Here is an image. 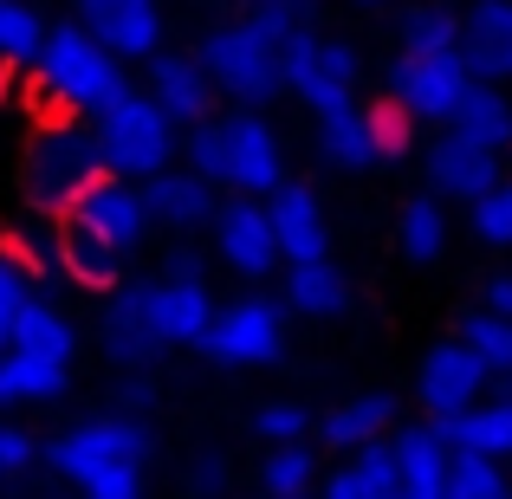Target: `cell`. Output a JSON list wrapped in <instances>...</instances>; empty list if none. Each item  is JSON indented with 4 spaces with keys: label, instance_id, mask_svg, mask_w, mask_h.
<instances>
[{
    "label": "cell",
    "instance_id": "d4e9b609",
    "mask_svg": "<svg viewBox=\"0 0 512 499\" xmlns=\"http://www.w3.org/2000/svg\"><path fill=\"white\" fill-rule=\"evenodd\" d=\"M7 350H26V357H46V363H72L78 357V325L46 299H26L7 325Z\"/></svg>",
    "mask_w": 512,
    "mask_h": 499
},
{
    "label": "cell",
    "instance_id": "7bdbcfd3",
    "mask_svg": "<svg viewBox=\"0 0 512 499\" xmlns=\"http://www.w3.org/2000/svg\"><path fill=\"white\" fill-rule=\"evenodd\" d=\"M188 493L195 499H221L227 493V461L221 454H201V461L188 467Z\"/></svg>",
    "mask_w": 512,
    "mask_h": 499
},
{
    "label": "cell",
    "instance_id": "9a60e30c",
    "mask_svg": "<svg viewBox=\"0 0 512 499\" xmlns=\"http://www.w3.org/2000/svg\"><path fill=\"white\" fill-rule=\"evenodd\" d=\"M78 227H91V234L104 240V247H117L130 260V253L150 240V208H143V188L124 182V175H98V188H85V201L72 208Z\"/></svg>",
    "mask_w": 512,
    "mask_h": 499
},
{
    "label": "cell",
    "instance_id": "74e56055",
    "mask_svg": "<svg viewBox=\"0 0 512 499\" xmlns=\"http://www.w3.org/2000/svg\"><path fill=\"white\" fill-rule=\"evenodd\" d=\"M448 499H512V474L500 461H480V454H454Z\"/></svg>",
    "mask_w": 512,
    "mask_h": 499
},
{
    "label": "cell",
    "instance_id": "ab89813d",
    "mask_svg": "<svg viewBox=\"0 0 512 499\" xmlns=\"http://www.w3.org/2000/svg\"><path fill=\"white\" fill-rule=\"evenodd\" d=\"M182 169H195L201 182L221 188V117H208V124H188L182 130V156H175Z\"/></svg>",
    "mask_w": 512,
    "mask_h": 499
},
{
    "label": "cell",
    "instance_id": "e0dca14e",
    "mask_svg": "<svg viewBox=\"0 0 512 499\" xmlns=\"http://www.w3.org/2000/svg\"><path fill=\"white\" fill-rule=\"evenodd\" d=\"M143 318H150L156 344H201V331H208L214 318V292L208 279H143Z\"/></svg>",
    "mask_w": 512,
    "mask_h": 499
},
{
    "label": "cell",
    "instance_id": "816d5d0a",
    "mask_svg": "<svg viewBox=\"0 0 512 499\" xmlns=\"http://www.w3.org/2000/svg\"><path fill=\"white\" fill-rule=\"evenodd\" d=\"M0 480H7V474H0Z\"/></svg>",
    "mask_w": 512,
    "mask_h": 499
},
{
    "label": "cell",
    "instance_id": "484cf974",
    "mask_svg": "<svg viewBox=\"0 0 512 499\" xmlns=\"http://www.w3.org/2000/svg\"><path fill=\"white\" fill-rule=\"evenodd\" d=\"M448 130H461V137H474L480 150L493 156H512V91L506 85H467L461 104H454Z\"/></svg>",
    "mask_w": 512,
    "mask_h": 499
},
{
    "label": "cell",
    "instance_id": "8992f818",
    "mask_svg": "<svg viewBox=\"0 0 512 499\" xmlns=\"http://www.w3.org/2000/svg\"><path fill=\"white\" fill-rule=\"evenodd\" d=\"M279 78H286V91L312 117H331V111H350V104H357L363 52L350 46V39L318 33V26H292L286 52H279Z\"/></svg>",
    "mask_w": 512,
    "mask_h": 499
},
{
    "label": "cell",
    "instance_id": "c3c4849f",
    "mask_svg": "<svg viewBox=\"0 0 512 499\" xmlns=\"http://www.w3.org/2000/svg\"><path fill=\"white\" fill-rule=\"evenodd\" d=\"M357 13H383V7H396V0H350Z\"/></svg>",
    "mask_w": 512,
    "mask_h": 499
},
{
    "label": "cell",
    "instance_id": "4dcf8cb0",
    "mask_svg": "<svg viewBox=\"0 0 512 499\" xmlns=\"http://www.w3.org/2000/svg\"><path fill=\"white\" fill-rule=\"evenodd\" d=\"M454 39H461V7H448V0H409L396 13L402 52H454Z\"/></svg>",
    "mask_w": 512,
    "mask_h": 499
},
{
    "label": "cell",
    "instance_id": "7c38bea8",
    "mask_svg": "<svg viewBox=\"0 0 512 499\" xmlns=\"http://www.w3.org/2000/svg\"><path fill=\"white\" fill-rule=\"evenodd\" d=\"M422 175H428V195H435V201H461V208H467V201H480L506 175V156L480 150L474 137H461V130L441 124L435 137L422 143Z\"/></svg>",
    "mask_w": 512,
    "mask_h": 499
},
{
    "label": "cell",
    "instance_id": "7dc6e473",
    "mask_svg": "<svg viewBox=\"0 0 512 499\" xmlns=\"http://www.w3.org/2000/svg\"><path fill=\"white\" fill-rule=\"evenodd\" d=\"M312 499H357V493H350V480H344V467H338L331 480H318V493H312Z\"/></svg>",
    "mask_w": 512,
    "mask_h": 499
},
{
    "label": "cell",
    "instance_id": "44dd1931",
    "mask_svg": "<svg viewBox=\"0 0 512 499\" xmlns=\"http://www.w3.org/2000/svg\"><path fill=\"white\" fill-rule=\"evenodd\" d=\"M389 461H396V487H402V499H448L454 448L441 441L435 422L389 428Z\"/></svg>",
    "mask_w": 512,
    "mask_h": 499
},
{
    "label": "cell",
    "instance_id": "8fae6325",
    "mask_svg": "<svg viewBox=\"0 0 512 499\" xmlns=\"http://www.w3.org/2000/svg\"><path fill=\"white\" fill-rule=\"evenodd\" d=\"M487 383H493L487 363H480L461 337H441V344L422 357V370H415V402H422V415L441 428L461 409H474V402L487 396Z\"/></svg>",
    "mask_w": 512,
    "mask_h": 499
},
{
    "label": "cell",
    "instance_id": "836d02e7",
    "mask_svg": "<svg viewBox=\"0 0 512 499\" xmlns=\"http://www.w3.org/2000/svg\"><path fill=\"white\" fill-rule=\"evenodd\" d=\"M461 337L467 350H474L480 363H487V376L500 383V376H512V318H500V312H487V305H474V312L461 318Z\"/></svg>",
    "mask_w": 512,
    "mask_h": 499
},
{
    "label": "cell",
    "instance_id": "ba28073f",
    "mask_svg": "<svg viewBox=\"0 0 512 499\" xmlns=\"http://www.w3.org/2000/svg\"><path fill=\"white\" fill-rule=\"evenodd\" d=\"M286 182V143L266 124V111H227L221 117V195L266 201Z\"/></svg>",
    "mask_w": 512,
    "mask_h": 499
},
{
    "label": "cell",
    "instance_id": "d590c367",
    "mask_svg": "<svg viewBox=\"0 0 512 499\" xmlns=\"http://www.w3.org/2000/svg\"><path fill=\"white\" fill-rule=\"evenodd\" d=\"M467 227H474V240L487 253H512V169L480 201H467Z\"/></svg>",
    "mask_w": 512,
    "mask_h": 499
},
{
    "label": "cell",
    "instance_id": "4316f807",
    "mask_svg": "<svg viewBox=\"0 0 512 499\" xmlns=\"http://www.w3.org/2000/svg\"><path fill=\"white\" fill-rule=\"evenodd\" d=\"M279 292H286V312H299V318H338L350 312V279L338 273L331 260H305V266H279Z\"/></svg>",
    "mask_w": 512,
    "mask_h": 499
},
{
    "label": "cell",
    "instance_id": "83f0119b",
    "mask_svg": "<svg viewBox=\"0 0 512 499\" xmlns=\"http://www.w3.org/2000/svg\"><path fill=\"white\" fill-rule=\"evenodd\" d=\"M72 383V363H46L26 350H0V409H26V402H59Z\"/></svg>",
    "mask_w": 512,
    "mask_h": 499
},
{
    "label": "cell",
    "instance_id": "7a4b0ae2",
    "mask_svg": "<svg viewBox=\"0 0 512 499\" xmlns=\"http://www.w3.org/2000/svg\"><path fill=\"white\" fill-rule=\"evenodd\" d=\"M26 85H33V104L46 117H98L130 91V78L117 52H104L78 20H65L46 26V46L26 65Z\"/></svg>",
    "mask_w": 512,
    "mask_h": 499
},
{
    "label": "cell",
    "instance_id": "1f68e13d",
    "mask_svg": "<svg viewBox=\"0 0 512 499\" xmlns=\"http://www.w3.org/2000/svg\"><path fill=\"white\" fill-rule=\"evenodd\" d=\"M260 493H266V499L318 493V448H305V441H279V448H266V461H260Z\"/></svg>",
    "mask_w": 512,
    "mask_h": 499
},
{
    "label": "cell",
    "instance_id": "ee69618b",
    "mask_svg": "<svg viewBox=\"0 0 512 499\" xmlns=\"http://www.w3.org/2000/svg\"><path fill=\"white\" fill-rule=\"evenodd\" d=\"M39 454V441L26 435V428H13V422H0V474H20L26 461Z\"/></svg>",
    "mask_w": 512,
    "mask_h": 499
},
{
    "label": "cell",
    "instance_id": "60d3db41",
    "mask_svg": "<svg viewBox=\"0 0 512 499\" xmlns=\"http://www.w3.org/2000/svg\"><path fill=\"white\" fill-rule=\"evenodd\" d=\"M13 260H33V266H59V221H26V227H13Z\"/></svg>",
    "mask_w": 512,
    "mask_h": 499
},
{
    "label": "cell",
    "instance_id": "d6986e66",
    "mask_svg": "<svg viewBox=\"0 0 512 499\" xmlns=\"http://www.w3.org/2000/svg\"><path fill=\"white\" fill-rule=\"evenodd\" d=\"M441 441L454 454H480V461L512 467V376L487 383V396L474 409H461L454 422H441Z\"/></svg>",
    "mask_w": 512,
    "mask_h": 499
},
{
    "label": "cell",
    "instance_id": "f35d334b",
    "mask_svg": "<svg viewBox=\"0 0 512 499\" xmlns=\"http://www.w3.org/2000/svg\"><path fill=\"white\" fill-rule=\"evenodd\" d=\"M253 435H260L266 448H279V441H305V435H312V409L292 402V396H279V402H266V409L253 415Z\"/></svg>",
    "mask_w": 512,
    "mask_h": 499
},
{
    "label": "cell",
    "instance_id": "f6af8a7d",
    "mask_svg": "<svg viewBox=\"0 0 512 499\" xmlns=\"http://www.w3.org/2000/svg\"><path fill=\"white\" fill-rule=\"evenodd\" d=\"M117 402H124V415H137V409H150V402H156V389H150V376H143V370H130V376H124V389H117Z\"/></svg>",
    "mask_w": 512,
    "mask_h": 499
},
{
    "label": "cell",
    "instance_id": "2e32d148",
    "mask_svg": "<svg viewBox=\"0 0 512 499\" xmlns=\"http://www.w3.org/2000/svg\"><path fill=\"white\" fill-rule=\"evenodd\" d=\"M454 52L474 85H512V0H467Z\"/></svg>",
    "mask_w": 512,
    "mask_h": 499
},
{
    "label": "cell",
    "instance_id": "f907efd6",
    "mask_svg": "<svg viewBox=\"0 0 512 499\" xmlns=\"http://www.w3.org/2000/svg\"><path fill=\"white\" fill-rule=\"evenodd\" d=\"M299 499H312V493H299Z\"/></svg>",
    "mask_w": 512,
    "mask_h": 499
},
{
    "label": "cell",
    "instance_id": "9c48e42d",
    "mask_svg": "<svg viewBox=\"0 0 512 499\" xmlns=\"http://www.w3.org/2000/svg\"><path fill=\"white\" fill-rule=\"evenodd\" d=\"M383 85H389V91H383L389 104H402L415 124H435V130H441L474 78H467L461 52H396V65H389Z\"/></svg>",
    "mask_w": 512,
    "mask_h": 499
},
{
    "label": "cell",
    "instance_id": "d6a6232c",
    "mask_svg": "<svg viewBox=\"0 0 512 499\" xmlns=\"http://www.w3.org/2000/svg\"><path fill=\"white\" fill-rule=\"evenodd\" d=\"M46 46V13L33 0H0V65L7 72H26Z\"/></svg>",
    "mask_w": 512,
    "mask_h": 499
},
{
    "label": "cell",
    "instance_id": "6da1fadb",
    "mask_svg": "<svg viewBox=\"0 0 512 499\" xmlns=\"http://www.w3.org/2000/svg\"><path fill=\"white\" fill-rule=\"evenodd\" d=\"M305 20H286V13L273 7H247L234 13V20L208 26L195 46V65L208 72L214 98H227L234 111H266V104L286 91V78H279V52H286V33Z\"/></svg>",
    "mask_w": 512,
    "mask_h": 499
},
{
    "label": "cell",
    "instance_id": "f5cc1de1",
    "mask_svg": "<svg viewBox=\"0 0 512 499\" xmlns=\"http://www.w3.org/2000/svg\"><path fill=\"white\" fill-rule=\"evenodd\" d=\"M506 474H512V467H506Z\"/></svg>",
    "mask_w": 512,
    "mask_h": 499
},
{
    "label": "cell",
    "instance_id": "52a82bcc",
    "mask_svg": "<svg viewBox=\"0 0 512 499\" xmlns=\"http://www.w3.org/2000/svg\"><path fill=\"white\" fill-rule=\"evenodd\" d=\"M201 350L214 363H227V370H266V363L286 357V305L266 299V292L214 305L208 331H201Z\"/></svg>",
    "mask_w": 512,
    "mask_h": 499
},
{
    "label": "cell",
    "instance_id": "b9f144b4",
    "mask_svg": "<svg viewBox=\"0 0 512 499\" xmlns=\"http://www.w3.org/2000/svg\"><path fill=\"white\" fill-rule=\"evenodd\" d=\"M26 299H33V273H26L13 253H0V350H7V325Z\"/></svg>",
    "mask_w": 512,
    "mask_h": 499
},
{
    "label": "cell",
    "instance_id": "30bf717a",
    "mask_svg": "<svg viewBox=\"0 0 512 499\" xmlns=\"http://www.w3.org/2000/svg\"><path fill=\"white\" fill-rule=\"evenodd\" d=\"M214 253H221L227 273H240L247 286H266V279L279 273V240H273V221H266V201L253 195H221V208H214Z\"/></svg>",
    "mask_w": 512,
    "mask_h": 499
},
{
    "label": "cell",
    "instance_id": "bcb514c9",
    "mask_svg": "<svg viewBox=\"0 0 512 499\" xmlns=\"http://www.w3.org/2000/svg\"><path fill=\"white\" fill-rule=\"evenodd\" d=\"M163 273H169V279H208V273H201V253H188V247H182V253H169Z\"/></svg>",
    "mask_w": 512,
    "mask_h": 499
},
{
    "label": "cell",
    "instance_id": "f1b7e54d",
    "mask_svg": "<svg viewBox=\"0 0 512 499\" xmlns=\"http://www.w3.org/2000/svg\"><path fill=\"white\" fill-rule=\"evenodd\" d=\"M396 247H402V260H415V266L441 260V253H448V201H435V195H409L402 201Z\"/></svg>",
    "mask_w": 512,
    "mask_h": 499
},
{
    "label": "cell",
    "instance_id": "7402d4cb",
    "mask_svg": "<svg viewBox=\"0 0 512 499\" xmlns=\"http://www.w3.org/2000/svg\"><path fill=\"white\" fill-rule=\"evenodd\" d=\"M98 344L117 370H150L163 357L150 318H143V286H111V305H104V325H98Z\"/></svg>",
    "mask_w": 512,
    "mask_h": 499
},
{
    "label": "cell",
    "instance_id": "681fc988",
    "mask_svg": "<svg viewBox=\"0 0 512 499\" xmlns=\"http://www.w3.org/2000/svg\"><path fill=\"white\" fill-rule=\"evenodd\" d=\"M7 78H13V72H7V65H0V104H7Z\"/></svg>",
    "mask_w": 512,
    "mask_h": 499
},
{
    "label": "cell",
    "instance_id": "5bb4252c",
    "mask_svg": "<svg viewBox=\"0 0 512 499\" xmlns=\"http://www.w3.org/2000/svg\"><path fill=\"white\" fill-rule=\"evenodd\" d=\"M266 221H273V240H279V260L286 266H305V260H331V221H325V201H318L312 182H279L266 195Z\"/></svg>",
    "mask_w": 512,
    "mask_h": 499
},
{
    "label": "cell",
    "instance_id": "4fadbf2b",
    "mask_svg": "<svg viewBox=\"0 0 512 499\" xmlns=\"http://www.w3.org/2000/svg\"><path fill=\"white\" fill-rule=\"evenodd\" d=\"M72 20L124 65L163 52V0H72Z\"/></svg>",
    "mask_w": 512,
    "mask_h": 499
},
{
    "label": "cell",
    "instance_id": "f546056e",
    "mask_svg": "<svg viewBox=\"0 0 512 499\" xmlns=\"http://www.w3.org/2000/svg\"><path fill=\"white\" fill-rule=\"evenodd\" d=\"M318 156H325L331 169H344V175H363V169H376L370 124H363V104H350V111H331V117H318Z\"/></svg>",
    "mask_w": 512,
    "mask_h": 499
},
{
    "label": "cell",
    "instance_id": "8d00e7d4",
    "mask_svg": "<svg viewBox=\"0 0 512 499\" xmlns=\"http://www.w3.org/2000/svg\"><path fill=\"white\" fill-rule=\"evenodd\" d=\"M344 480L357 499H402L396 487V461H389V441H370V448L344 454Z\"/></svg>",
    "mask_w": 512,
    "mask_h": 499
},
{
    "label": "cell",
    "instance_id": "cb8c5ba5",
    "mask_svg": "<svg viewBox=\"0 0 512 499\" xmlns=\"http://www.w3.org/2000/svg\"><path fill=\"white\" fill-rule=\"evenodd\" d=\"M124 253L117 247H104L91 227H78L72 214H59V273L72 279V286H91V292H111V286H124Z\"/></svg>",
    "mask_w": 512,
    "mask_h": 499
},
{
    "label": "cell",
    "instance_id": "277c9868",
    "mask_svg": "<svg viewBox=\"0 0 512 499\" xmlns=\"http://www.w3.org/2000/svg\"><path fill=\"white\" fill-rule=\"evenodd\" d=\"M104 156H98V130L91 117H46V124L26 137L20 156V188L33 201V214H72L85 201V188H98Z\"/></svg>",
    "mask_w": 512,
    "mask_h": 499
},
{
    "label": "cell",
    "instance_id": "ac0fdd59",
    "mask_svg": "<svg viewBox=\"0 0 512 499\" xmlns=\"http://www.w3.org/2000/svg\"><path fill=\"white\" fill-rule=\"evenodd\" d=\"M143 85H150L143 98H150L175 130L208 124V117H214V85H208V72L195 65V52H156V59H150V78H143Z\"/></svg>",
    "mask_w": 512,
    "mask_h": 499
},
{
    "label": "cell",
    "instance_id": "ffe728a7",
    "mask_svg": "<svg viewBox=\"0 0 512 499\" xmlns=\"http://www.w3.org/2000/svg\"><path fill=\"white\" fill-rule=\"evenodd\" d=\"M137 188H143V208H150V227H169V234H201L214 221V208H221V188L201 182L182 163L150 175V182H137Z\"/></svg>",
    "mask_w": 512,
    "mask_h": 499
},
{
    "label": "cell",
    "instance_id": "5b68a950",
    "mask_svg": "<svg viewBox=\"0 0 512 499\" xmlns=\"http://www.w3.org/2000/svg\"><path fill=\"white\" fill-rule=\"evenodd\" d=\"M91 130H98L104 175H124V182H150V175L175 169V156H182V130L143 91H124L111 111L91 117Z\"/></svg>",
    "mask_w": 512,
    "mask_h": 499
},
{
    "label": "cell",
    "instance_id": "3957f363",
    "mask_svg": "<svg viewBox=\"0 0 512 499\" xmlns=\"http://www.w3.org/2000/svg\"><path fill=\"white\" fill-rule=\"evenodd\" d=\"M52 474L72 480L85 499H143V467H150V435L137 415H91L65 428L46 448Z\"/></svg>",
    "mask_w": 512,
    "mask_h": 499
},
{
    "label": "cell",
    "instance_id": "603a6c76",
    "mask_svg": "<svg viewBox=\"0 0 512 499\" xmlns=\"http://www.w3.org/2000/svg\"><path fill=\"white\" fill-rule=\"evenodd\" d=\"M389 428H396V396H389V389H370V396L331 402L312 422V435L338 454H357V448H370V441H389Z\"/></svg>",
    "mask_w": 512,
    "mask_h": 499
},
{
    "label": "cell",
    "instance_id": "e575fe53",
    "mask_svg": "<svg viewBox=\"0 0 512 499\" xmlns=\"http://www.w3.org/2000/svg\"><path fill=\"white\" fill-rule=\"evenodd\" d=\"M363 124H370V150H376V163H409L415 156V117L402 111V104H389V98H370L363 104Z\"/></svg>",
    "mask_w": 512,
    "mask_h": 499
}]
</instances>
